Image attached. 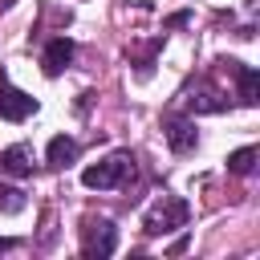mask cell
Listing matches in <instances>:
<instances>
[{"label":"cell","instance_id":"6da1fadb","mask_svg":"<svg viewBox=\"0 0 260 260\" xmlns=\"http://www.w3.org/2000/svg\"><path fill=\"white\" fill-rule=\"evenodd\" d=\"M130 179H134V154H130V150H114L110 158H102V162H93V167L81 171V183H85L89 191L130 187Z\"/></svg>","mask_w":260,"mask_h":260},{"label":"cell","instance_id":"7a4b0ae2","mask_svg":"<svg viewBox=\"0 0 260 260\" xmlns=\"http://www.w3.org/2000/svg\"><path fill=\"white\" fill-rule=\"evenodd\" d=\"M187 219H191V203H187V199H179V195H158V199L146 207V215H142V232H146V236H167V232H175V228H187Z\"/></svg>","mask_w":260,"mask_h":260},{"label":"cell","instance_id":"3957f363","mask_svg":"<svg viewBox=\"0 0 260 260\" xmlns=\"http://www.w3.org/2000/svg\"><path fill=\"white\" fill-rule=\"evenodd\" d=\"M114 248H118V228L106 215L102 219H85V228H81V256L85 260H102Z\"/></svg>","mask_w":260,"mask_h":260},{"label":"cell","instance_id":"277c9868","mask_svg":"<svg viewBox=\"0 0 260 260\" xmlns=\"http://www.w3.org/2000/svg\"><path fill=\"white\" fill-rule=\"evenodd\" d=\"M32 110H37V98L24 93V89H16V85L0 73V118H8V122H24Z\"/></svg>","mask_w":260,"mask_h":260},{"label":"cell","instance_id":"5b68a950","mask_svg":"<svg viewBox=\"0 0 260 260\" xmlns=\"http://www.w3.org/2000/svg\"><path fill=\"white\" fill-rule=\"evenodd\" d=\"M162 134H167V142H171V150H175V154H191V150H195V142H199L195 122H191V118H183V114H167V118H162Z\"/></svg>","mask_w":260,"mask_h":260},{"label":"cell","instance_id":"8992f818","mask_svg":"<svg viewBox=\"0 0 260 260\" xmlns=\"http://www.w3.org/2000/svg\"><path fill=\"white\" fill-rule=\"evenodd\" d=\"M232 77H236V85H240V106H256L260 102V73L252 69V65H244V61H219Z\"/></svg>","mask_w":260,"mask_h":260},{"label":"cell","instance_id":"52a82bcc","mask_svg":"<svg viewBox=\"0 0 260 260\" xmlns=\"http://www.w3.org/2000/svg\"><path fill=\"white\" fill-rule=\"evenodd\" d=\"M183 106H187L191 114H219V110L228 106V98H223L219 89H211L207 81H199L191 93H183Z\"/></svg>","mask_w":260,"mask_h":260},{"label":"cell","instance_id":"ba28073f","mask_svg":"<svg viewBox=\"0 0 260 260\" xmlns=\"http://www.w3.org/2000/svg\"><path fill=\"white\" fill-rule=\"evenodd\" d=\"M69 61H73V41H69V37H53V41L45 45V57H41L45 73H49V77H57Z\"/></svg>","mask_w":260,"mask_h":260},{"label":"cell","instance_id":"9c48e42d","mask_svg":"<svg viewBox=\"0 0 260 260\" xmlns=\"http://www.w3.org/2000/svg\"><path fill=\"white\" fill-rule=\"evenodd\" d=\"M0 171H4V175H16V179L32 175V150H28L24 142H16V146L0 150Z\"/></svg>","mask_w":260,"mask_h":260},{"label":"cell","instance_id":"30bf717a","mask_svg":"<svg viewBox=\"0 0 260 260\" xmlns=\"http://www.w3.org/2000/svg\"><path fill=\"white\" fill-rule=\"evenodd\" d=\"M77 154H81V142H77V138H69V134H57V138L49 142V150H45L49 167H73V162H77Z\"/></svg>","mask_w":260,"mask_h":260},{"label":"cell","instance_id":"8fae6325","mask_svg":"<svg viewBox=\"0 0 260 260\" xmlns=\"http://www.w3.org/2000/svg\"><path fill=\"white\" fill-rule=\"evenodd\" d=\"M252 167H256V146H240V150L228 154V171L232 175H252Z\"/></svg>","mask_w":260,"mask_h":260},{"label":"cell","instance_id":"7c38bea8","mask_svg":"<svg viewBox=\"0 0 260 260\" xmlns=\"http://www.w3.org/2000/svg\"><path fill=\"white\" fill-rule=\"evenodd\" d=\"M24 207V191H16V187H0V211H20Z\"/></svg>","mask_w":260,"mask_h":260},{"label":"cell","instance_id":"4fadbf2b","mask_svg":"<svg viewBox=\"0 0 260 260\" xmlns=\"http://www.w3.org/2000/svg\"><path fill=\"white\" fill-rule=\"evenodd\" d=\"M8 248H16V240L12 236H0V252H8Z\"/></svg>","mask_w":260,"mask_h":260}]
</instances>
